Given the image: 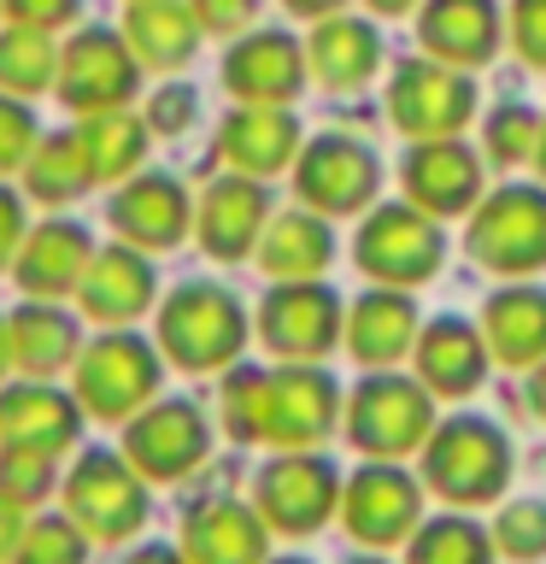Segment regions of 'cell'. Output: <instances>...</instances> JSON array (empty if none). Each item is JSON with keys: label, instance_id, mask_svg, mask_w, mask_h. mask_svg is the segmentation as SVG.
<instances>
[{"label": "cell", "instance_id": "ba28073f", "mask_svg": "<svg viewBox=\"0 0 546 564\" xmlns=\"http://www.w3.org/2000/svg\"><path fill=\"white\" fill-rule=\"evenodd\" d=\"M153 382H159V359L135 341V335H106V341H95L77 365V388L100 417L135 412V405L153 394Z\"/></svg>", "mask_w": 546, "mask_h": 564}, {"label": "cell", "instance_id": "3957f363", "mask_svg": "<svg viewBox=\"0 0 546 564\" xmlns=\"http://www.w3.org/2000/svg\"><path fill=\"white\" fill-rule=\"evenodd\" d=\"M470 253L500 276H528L546 264V188H500L470 218Z\"/></svg>", "mask_w": 546, "mask_h": 564}, {"label": "cell", "instance_id": "7bdbcfd3", "mask_svg": "<svg viewBox=\"0 0 546 564\" xmlns=\"http://www.w3.org/2000/svg\"><path fill=\"white\" fill-rule=\"evenodd\" d=\"M83 0H7V12L30 30H59L65 18H77Z\"/></svg>", "mask_w": 546, "mask_h": 564}, {"label": "cell", "instance_id": "7a4b0ae2", "mask_svg": "<svg viewBox=\"0 0 546 564\" xmlns=\"http://www.w3.org/2000/svg\"><path fill=\"white\" fill-rule=\"evenodd\" d=\"M352 259H359L364 276L387 282V289H412V282L435 276L440 229L423 206H382L364 218L359 241H352Z\"/></svg>", "mask_w": 546, "mask_h": 564}, {"label": "cell", "instance_id": "ac0fdd59", "mask_svg": "<svg viewBox=\"0 0 546 564\" xmlns=\"http://www.w3.org/2000/svg\"><path fill=\"white\" fill-rule=\"evenodd\" d=\"M88 264H95V253H88V229H77V224H42L24 241V253H18V289H30V294L83 289Z\"/></svg>", "mask_w": 546, "mask_h": 564}, {"label": "cell", "instance_id": "ffe728a7", "mask_svg": "<svg viewBox=\"0 0 546 564\" xmlns=\"http://www.w3.org/2000/svg\"><path fill=\"white\" fill-rule=\"evenodd\" d=\"M417 518V488L405 482L400 470H382V465H370L352 476V488H347V529L352 535H364V541H394L405 535Z\"/></svg>", "mask_w": 546, "mask_h": 564}, {"label": "cell", "instance_id": "7c38bea8", "mask_svg": "<svg viewBox=\"0 0 546 564\" xmlns=\"http://www.w3.org/2000/svg\"><path fill=\"white\" fill-rule=\"evenodd\" d=\"M299 42L282 30H259L223 59L229 95H241L247 106H282L299 95Z\"/></svg>", "mask_w": 546, "mask_h": 564}, {"label": "cell", "instance_id": "e0dca14e", "mask_svg": "<svg viewBox=\"0 0 546 564\" xmlns=\"http://www.w3.org/2000/svg\"><path fill=\"white\" fill-rule=\"evenodd\" d=\"M200 453H206V423L183 400L159 405V412H148L130 430V458L148 476H183Z\"/></svg>", "mask_w": 546, "mask_h": 564}, {"label": "cell", "instance_id": "8d00e7d4", "mask_svg": "<svg viewBox=\"0 0 546 564\" xmlns=\"http://www.w3.org/2000/svg\"><path fill=\"white\" fill-rule=\"evenodd\" d=\"M540 148V123L528 106H500V112L488 118V153L500 159V165H517V159H535Z\"/></svg>", "mask_w": 546, "mask_h": 564}, {"label": "cell", "instance_id": "6da1fadb", "mask_svg": "<svg viewBox=\"0 0 546 564\" xmlns=\"http://www.w3.org/2000/svg\"><path fill=\"white\" fill-rule=\"evenodd\" d=\"M159 341H165V352L176 365L211 370V365L236 359V347L247 341V312L218 282H188L159 312Z\"/></svg>", "mask_w": 546, "mask_h": 564}, {"label": "cell", "instance_id": "f1b7e54d", "mask_svg": "<svg viewBox=\"0 0 546 564\" xmlns=\"http://www.w3.org/2000/svg\"><path fill=\"white\" fill-rule=\"evenodd\" d=\"M194 7H183V0H135L130 18H123V35H130V47L141 53L148 65L159 70H176L188 65L194 53Z\"/></svg>", "mask_w": 546, "mask_h": 564}, {"label": "cell", "instance_id": "603a6c76", "mask_svg": "<svg viewBox=\"0 0 546 564\" xmlns=\"http://www.w3.org/2000/svg\"><path fill=\"white\" fill-rule=\"evenodd\" d=\"M83 306L100 317V324H123V317L148 312L153 306V271L148 259L130 253V247H112V253H100L88 264L83 276Z\"/></svg>", "mask_w": 546, "mask_h": 564}, {"label": "cell", "instance_id": "d4e9b609", "mask_svg": "<svg viewBox=\"0 0 546 564\" xmlns=\"http://www.w3.org/2000/svg\"><path fill=\"white\" fill-rule=\"evenodd\" d=\"M488 347L505 365H535L546 352V294L540 289H500L482 312Z\"/></svg>", "mask_w": 546, "mask_h": 564}, {"label": "cell", "instance_id": "5bb4252c", "mask_svg": "<svg viewBox=\"0 0 546 564\" xmlns=\"http://www.w3.org/2000/svg\"><path fill=\"white\" fill-rule=\"evenodd\" d=\"M106 218L123 241L135 247H176L188 229V194L171 183V176H135L130 188L112 194V206H106Z\"/></svg>", "mask_w": 546, "mask_h": 564}, {"label": "cell", "instance_id": "f5cc1de1", "mask_svg": "<svg viewBox=\"0 0 546 564\" xmlns=\"http://www.w3.org/2000/svg\"><path fill=\"white\" fill-rule=\"evenodd\" d=\"M7 352H12V329H0V365H7Z\"/></svg>", "mask_w": 546, "mask_h": 564}, {"label": "cell", "instance_id": "5b68a950", "mask_svg": "<svg viewBox=\"0 0 546 564\" xmlns=\"http://www.w3.org/2000/svg\"><path fill=\"white\" fill-rule=\"evenodd\" d=\"M59 100L70 112H112L135 95V53H130V35H112V30H83L77 42L65 47L59 59Z\"/></svg>", "mask_w": 546, "mask_h": 564}, {"label": "cell", "instance_id": "9c48e42d", "mask_svg": "<svg viewBox=\"0 0 546 564\" xmlns=\"http://www.w3.org/2000/svg\"><path fill=\"white\" fill-rule=\"evenodd\" d=\"M335 329H341V300H335L324 282H282L259 312V335L276 352H288V359H317V352H329Z\"/></svg>", "mask_w": 546, "mask_h": 564}, {"label": "cell", "instance_id": "4316f807", "mask_svg": "<svg viewBox=\"0 0 546 564\" xmlns=\"http://www.w3.org/2000/svg\"><path fill=\"white\" fill-rule=\"evenodd\" d=\"M329 259H335V241H329L324 218H312V212L276 218L271 229H264V241H259V264L276 282H312Z\"/></svg>", "mask_w": 546, "mask_h": 564}, {"label": "cell", "instance_id": "816d5d0a", "mask_svg": "<svg viewBox=\"0 0 546 564\" xmlns=\"http://www.w3.org/2000/svg\"><path fill=\"white\" fill-rule=\"evenodd\" d=\"M535 165H540V176H546V123H540V148H535Z\"/></svg>", "mask_w": 546, "mask_h": 564}, {"label": "cell", "instance_id": "db71d44e", "mask_svg": "<svg viewBox=\"0 0 546 564\" xmlns=\"http://www.w3.org/2000/svg\"><path fill=\"white\" fill-rule=\"evenodd\" d=\"M364 564H370V558H364Z\"/></svg>", "mask_w": 546, "mask_h": 564}, {"label": "cell", "instance_id": "7402d4cb", "mask_svg": "<svg viewBox=\"0 0 546 564\" xmlns=\"http://www.w3.org/2000/svg\"><path fill=\"white\" fill-rule=\"evenodd\" d=\"M335 417V388L317 370H276L264 400V435L276 441H317Z\"/></svg>", "mask_w": 546, "mask_h": 564}, {"label": "cell", "instance_id": "74e56055", "mask_svg": "<svg viewBox=\"0 0 546 564\" xmlns=\"http://www.w3.org/2000/svg\"><path fill=\"white\" fill-rule=\"evenodd\" d=\"M35 118H30V106L18 100V95H0V171H12V165H30V153H35Z\"/></svg>", "mask_w": 546, "mask_h": 564}, {"label": "cell", "instance_id": "484cf974", "mask_svg": "<svg viewBox=\"0 0 546 564\" xmlns=\"http://www.w3.org/2000/svg\"><path fill=\"white\" fill-rule=\"evenodd\" d=\"M306 59L329 88H359V83H370V70L382 65V42L370 24H359V18H329V24H317V35L306 42Z\"/></svg>", "mask_w": 546, "mask_h": 564}, {"label": "cell", "instance_id": "52a82bcc", "mask_svg": "<svg viewBox=\"0 0 546 564\" xmlns=\"http://www.w3.org/2000/svg\"><path fill=\"white\" fill-rule=\"evenodd\" d=\"M429 482L447 500H488L505 488V441L482 417H458L429 447Z\"/></svg>", "mask_w": 546, "mask_h": 564}, {"label": "cell", "instance_id": "836d02e7", "mask_svg": "<svg viewBox=\"0 0 546 564\" xmlns=\"http://www.w3.org/2000/svg\"><path fill=\"white\" fill-rule=\"evenodd\" d=\"M194 564H253L259 558V523L236 506H211L188 529Z\"/></svg>", "mask_w": 546, "mask_h": 564}, {"label": "cell", "instance_id": "277c9868", "mask_svg": "<svg viewBox=\"0 0 546 564\" xmlns=\"http://www.w3.org/2000/svg\"><path fill=\"white\" fill-rule=\"evenodd\" d=\"M476 88L452 65H400L387 88V118L412 141H447L470 123Z\"/></svg>", "mask_w": 546, "mask_h": 564}, {"label": "cell", "instance_id": "4dcf8cb0", "mask_svg": "<svg viewBox=\"0 0 546 564\" xmlns=\"http://www.w3.org/2000/svg\"><path fill=\"white\" fill-rule=\"evenodd\" d=\"M24 183L30 194L42 200H77V194L95 183V165H88V148H83V130H65V135H42L24 165Z\"/></svg>", "mask_w": 546, "mask_h": 564}, {"label": "cell", "instance_id": "7dc6e473", "mask_svg": "<svg viewBox=\"0 0 546 564\" xmlns=\"http://www.w3.org/2000/svg\"><path fill=\"white\" fill-rule=\"evenodd\" d=\"M12 535H18V511L0 500V546H12Z\"/></svg>", "mask_w": 546, "mask_h": 564}, {"label": "cell", "instance_id": "681fc988", "mask_svg": "<svg viewBox=\"0 0 546 564\" xmlns=\"http://www.w3.org/2000/svg\"><path fill=\"white\" fill-rule=\"evenodd\" d=\"M370 7H376V12H394V18H400V12H412L417 0H370Z\"/></svg>", "mask_w": 546, "mask_h": 564}, {"label": "cell", "instance_id": "1f68e13d", "mask_svg": "<svg viewBox=\"0 0 546 564\" xmlns=\"http://www.w3.org/2000/svg\"><path fill=\"white\" fill-rule=\"evenodd\" d=\"M83 148H88V165H95V183H118V176H130L141 165V153H148V130H141L123 106H112V112H88Z\"/></svg>", "mask_w": 546, "mask_h": 564}, {"label": "cell", "instance_id": "f907efd6", "mask_svg": "<svg viewBox=\"0 0 546 564\" xmlns=\"http://www.w3.org/2000/svg\"><path fill=\"white\" fill-rule=\"evenodd\" d=\"M130 564H176V558H171V553H159V546H153V553H135Z\"/></svg>", "mask_w": 546, "mask_h": 564}, {"label": "cell", "instance_id": "f546056e", "mask_svg": "<svg viewBox=\"0 0 546 564\" xmlns=\"http://www.w3.org/2000/svg\"><path fill=\"white\" fill-rule=\"evenodd\" d=\"M417 365H423V377H429V388L465 394V388H476V377H482V335H476L465 317H440V324L423 335Z\"/></svg>", "mask_w": 546, "mask_h": 564}, {"label": "cell", "instance_id": "4fadbf2b", "mask_svg": "<svg viewBox=\"0 0 546 564\" xmlns=\"http://www.w3.org/2000/svg\"><path fill=\"white\" fill-rule=\"evenodd\" d=\"M70 511H77L83 529L118 541V535H130V529L141 523V488H135V476L123 470L112 453H88L83 470L70 476Z\"/></svg>", "mask_w": 546, "mask_h": 564}, {"label": "cell", "instance_id": "d6a6232c", "mask_svg": "<svg viewBox=\"0 0 546 564\" xmlns=\"http://www.w3.org/2000/svg\"><path fill=\"white\" fill-rule=\"evenodd\" d=\"M70 352H77V324L53 306H24L12 317V359L30 370V377H47L59 370Z\"/></svg>", "mask_w": 546, "mask_h": 564}, {"label": "cell", "instance_id": "b9f144b4", "mask_svg": "<svg viewBox=\"0 0 546 564\" xmlns=\"http://www.w3.org/2000/svg\"><path fill=\"white\" fill-rule=\"evenodd\" d=\"M259 0H194V18H200L206 35H236L253 24Z\"/></svg>", "mask_w": 546, "mask_h": 564}, {"label": "cell", "instance_id": "bcb514c9", "mask_svg": "<svg viewBox=\"0 0 546 564\" xmlns=\"http://www.w3.org/2000/svg\"><path fill=\"white\" fill-rule=\"evenodd\" d=\"M335 7H341V0H288V12H299V18H324Z\"/></svg>", "mask_w": 546, "mask_h": 564}, {"label": "cell", "instance_id": "ab89813d", "mask_svg": "<svg viewBox=\"0 0 546 564\" xmlns=\"http://www.w3.org/2000/svg\"><path fill=\"white\" fill-rule=\"evenodd\" d=\"M500 541H505V553H517V558L540 553L546 546V511L540 506H511L500 518Z\"/></svg>", "mask_w": 546, "mask_h": 564}, {"label": "cell", "instance_id": "44dd1931", "mask_svg": "<svg viewBox=\"0 0 546 564\" xmlns=\"http://www.w3.org/2000/svg\"><path fill=\"white\" fill-rule=\"evenodd\" d=\"M299 153V123L282 106H247L223 123V159L247 176H271Z\"/></svg>", "mask_w": 546, "mask_h": 564}, {"label": "cell", "instance_id": "d590c367", "mask_svg": "<svg viewBox=\"0 0 546 564\" xmlns=\"http://www.w3.org/2000/svg\"><path fill=\"white\" fill-rule=\"evenodd\" d=\"M412 564H488V541H482V529H470L465 518H447L417 541Z\"/></svg>", "mask_w": 546, "mask_h": 564}, {"label": "cell", "instance_id": "d6986e66", "mask_svg": "<svg viewBox=\"0 0 546 564\" xmlns=\"http://www.w3.org/2000/svg\"><path fill=\"white\" fill-rule=\"evenodd\" d=\"M0 435H7V447L24 453H59L77 435V405L42 382L12 388V394H0Z\"/></svg>", "mask_w": 546, "mask_h": 564}, {"label": "cell", "instance_id": "f35d334b", "mask_svg": "<svg viewBox=\"0 0 546 564\" xmlns=\"http://www.w3.org/2000/svg\"><path fill=\"white\" fill-rule=\"evenodd\" d=\"M83 558V546L77 535L59 523V518H47V523H35L24 541H18V564H77Z\"/></svg>", "mask_w": 546, "mask_h": 564}, {"label": "cell", "instance_id": "8992f818", "mask_svg": "<svg viewBox=\"0 0 546 564\" xmlns=\"http://www.w3.org/2000/svg\"><path fill=\"white\" fill-rule=\"evenodd\" d=\"M382 183V165L364 141L352 135H317L306 153H299V200L317 212H359L370 206V194Z\"/></svg>", "mask_w": 546, "mask_h": 564}, {"label": "cell", "instance_id": "83f0119b", "mask_svg": "<svg viewBox=\"0 0 546 564\" xmlns=\"http://www.w3.org/2000/svg\"><path fill=\"white\" fill-rule=\"evenodd\" d=\"M412 329H417L412 300L394 294V289H376V294H364L359 306H352L347 347L359 352L364 365H387V359H400V352L412 347Z\"/></svg>", "mask_w": 546, "mask_h": 564}, {"label": "cell", "instance_id": "c3c4849f", "mask_svg": "<svg viewBox=\"0 0 546 564\" xmlns=\"http://www.w3.org/2000/svg\"><path fill=\"white\" fill-rule=\"evenodd\" d=\"M528 400H535V412H546V370H535V382H528Z\"/></svg>", "mask_w": 546, "mask_h": 564}, {"label": "cell", "instance_id": "2e32d148", "mask_svg": "<svg viewBox=\"0 0 546 564\" xmlns=\"http://www.w3.org/2000/svg\"><path fill=\"white\" fill-rule=\"evenodd\" d=\"M264 229V188L259 176H223L200 200V247L218 259L253 253V236Z\"/></svg>", "mask_w": 546, "mask_h": 564}, {"label": "cell", "instance_id": "8fae6325", "mask_svg": "<svg viewBox=\"0 0 546 564\" xmlns=\"http://www.w3.org/2000/svg\"><path fill=\"white\" fill-rule=\"evenodd\" d=\"M429 430V400L400 377H376L352 400V441L370 453H405Z\"/></svg>", "mask_w": 546, "mask_h": 564}, {"label": "cell", "instance_id": "9a60e30c", "mask_svg": "<svg viewBox=\"0 0 546 564\" xmlns=\"http://www.w3.org/2000/svg\"><path fill=\"white\" fill-rule=\"evenodd\" d=\"M417 30L440 65H482L493 59V42H500L493 0H429Z\"/></svg>", "mask_w": 546, "mask_h": 564}, {"label": "cell", "instance_id": "f6af8a7d", "mask_svg": "<svg viewBox=\"0 0 546 564\" xmlns=\"http://www.w3.org/2000/svg\"><path fill=\"white\" fill-rule=\"evenodd\" d=\"M188 112H194L188 88H165V100H153V123H159V130H176V123H188Z\"/></svg>", "mask_w": 546, "mask_h": 564}, {"label": "cell", "instance_id": "e575fe53", "mask_svg": "<svg viewBox=\"0 0 546 564\" xmlns=\"http://www.w3.org/2000/svg\"><path fill=\"white\" fill-rule=\"evenodd\" d=\"M47 83H59V53H53L47 30L18 24L0 35V88L24 100V95H42Z\"/></svg>", "mask_w": 546, "mask_h": 564}, {"label": "cell", "instance_id": "60d3db41", "mask_svg": "<svg viewBox=\"0 0 546 564\" xmlns=\"http://www.w3.org/2000/svg\"><path fill=\"white\" fill-rule=\"evenodd\" d=\"M511 35L528 65H546V0H511Z\"/></svg>", "mask_w": 546, "mask_h": 564}, {"label": "cell", "instance_id": "30bf717a", "mask_svg": "<svg viewBox=\"0 0 546 564\" xmlns=\"http://www.w3.org/2000/svg\"><path fill=\"white\" fill-rule=\"evenodd\" d=\"M405 194H412V206H423L429 218H452V212L476 206V188H482V165H476V153L465 141H417L412 153H405Z\"/></svg>", "mask_w": 546, "mask_h": 564}, {"label": "cell", "instance_id": "cb8c5ba5", "mask_svg": "<svg viewBox=\"0 0 546 564\" xmlns=\"http://www.w3.org/2000/svg\"><path fill=\"white\" fill-rule=\"evenodd\" d=\"M329 500H335V476H329V465H317V458H282V465H271V476H264V511H271L282 529H317Z\"/></svg>", "mask_w": 546, "mask_h": 564}, {"label": "cell", "instance_id": "ee69618b", "mask_svg": "<svg viewBox=\"0 0 546 564\" xmlns=\"http://www.w3.org/2000/svg\"><path fill=\"white\" fill-rule=\"evenodd\" d=\"M18 236H24V212H18L12 188H0V264L18 253Z\"/></svg>", "mask_w": 546, "mask_h": 564}]
</instances>
